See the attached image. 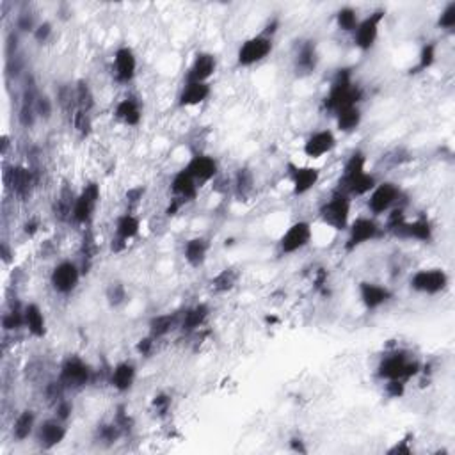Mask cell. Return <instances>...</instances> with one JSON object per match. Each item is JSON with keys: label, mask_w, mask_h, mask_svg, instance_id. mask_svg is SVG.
<instances>
[{"label": "cell", "mask_w": 455, "mask_h": 455, "mask_svg": "<svg viewBox=\"0 0 455 455\" xmlns=\"http://www.w3.org/2000/svg\"><path fill=\"white\" fill-rule=\"evenodd\" d=\"M375 185L377 178L366 171V155L361 150L352 151L345 162L336 190L347 194L349 197H361L368 196Z\"/></svg>", "instance_id": "6da1fadb"}, {"label": "cell", "mask_w": 455, "mask_h": 455, "mask_svg": "<svg viewBox=\"0 0 455 455\" xmlns=\"http://www.w3.org/2000/svg\"><path fill=\"white\" fill-rule=\"evenodd\" d=\"M363 100V89L352 80L351 68H340L331 80L329 93L324 98V109L331 114L345 107H354Z\"/></svg>", "instance_id": "7a4b0ae2"}, {"label": "cell", "mask_w": 455, "mask_h": 455, "mask_svg": "<svg viewBox=\"0 0 455 455\" xmlns=\"http://www.w3.org/2000/svg\"><path fill=\"white\" fill-rule=\"evenodd\" d=\"M423 372L422 363L412 359L407 351H393L380 359L377 366V377L383 380H407L415 379Z\"/></svg>", "instance_id": "3957f363"}, {"label": "cell", "mask_w": 455, "mask_h": 455, "mask_svg": "<svg viewBox=\"0 0 455 455\" xmlns=\"http://www.w3.org/2000/svg\"><path fill=\"white\" fill-rule=\"evenodd\" d=\"M351 208L352 197L334 189L329 199L326 203H322V207L319 208V217L324 224L333 228V230L345 231L349 228V224H351Z\"/></svg>", "instance_id": "277c9868"}, {"label": "cell", "mask_w": 455, "mask_h": 455, "mask_svg": "<svg viewBox=\"0 0 455 455\" xmlns=\"http://www.w3.org/2000/svg\"><path fill=\"white\" fill-rule=\"evenodd\" d=\"M273 48V36H267L265 33H260L256 34V36L248 38V40L239 47L237 65L242 66V68H249V66L258 65L263 59L269 57Z\"/></svg>", "instance_id": "5b68a950"}, {"label": "cell", "mask_w": 455, "mask_h": 455, "mask_svg": "<svg viewBox=\"0 0 455 455\" xmlns=\"http://www.w3.org/2000/svg\"><path fill=\"white\" fill-rule=\"evenodd\" d=\"M93 379V370L80 356H68L62 361L59 380L66 390H82Z\"/></svg>", "instance_id": "8992f818"}, {"label": "cell", "mask_w": 455, "mask_h": 455, "mask_svg": "<svg viewBox=\"0 0 455 455\" xmlns=\"http://www.w3.org/2000/svg\"><path fill=\"white\" fill-rule=\"evenodd\" d=\"M102 199V190L97 182H89L84 185V189L77 194L75 207H73L72 221L80 226H89L93 221V215L97 212Z\"/></svg>", "instance_id": "52a82bcc"}, {"label": "cell", "mask_w": 455, "mask_h": 455, "mask_svg": "<svg viewBox=\"0 0 455 455\" xmlns=\"http://www.w3.org/2000/svg\"><path fill=\"white\" fill-rule=\"evenodd\" d=\"M450 285V278L439 267H432V269H420L409 280V287L411 290L418 292V294L425 295H437L443 294Z\"/></svg>", "instance_id": "ba28073f"}, {"label": "cell", "mask_w": 455, "mask_h": 455, "mask_svg": "<svg viewBox=\"0 0 455 455\" xmlns=\"http://www.w3.org/2000/svg\"><path fill=\"white\" fill-rule=\"evenodd\" d=\"M402 197V190L397 183L393 182H383L377 183L373 187L372 192L368 194V210L372 212L373 217H379V215L388 214L391 208H395L398 204Z\"/></svg>", "instance_id": "9c48e42d"}, {"label": "cell", "mask_w": 455, "mask_h": 455, "mask_svg": "<svg viewBox=\"0 0 455 455\" xmlns=\"http://www.w3.org/2000/svg\"><path fill=\"white\" fill-rule=\"evenodd\" d=\"M349 235L345 241V251L352 253L361 246L375 241L380 235V226L373 217H358L349 224Z\"/></svg>", "instance_id": "30bf717a"}, {"label": "cell", "mask_w": 455, "mask_h": 455, "mask_svg": "<svg viewBox=\"0 0 455 455\" xmlns=\"http://www.w3.org/2000/svg\"><path fill=\"white\" fill-rule=\"evenodd\" d=\"M388 234L393 235L395 239H402V241H416L429 244V242L434 241V226L427 215H422V217L415 219V221H407L405 219L404 222L391 228Z\"/></svg>", "instance_id": "8fae6325"}, {"label": "cell", "mask_w": 455, "mask_h": 455, "mask_svg": "<svg viewBox=\"0 0 455 455\" xmlns=\"http://www.w3.org/2000/svg\"><path fill=\"white\" fill-rule=\"evenodd\" d=\"M386 18V11L384 9H375L373 13H370L366 18L359 20L358 27L354 31V45L361 52L372 50L375 45L377 38H379L380 23Z\"/></svg>", "instance_id": "7c38bea8"}, {"label": "cell", "mask_w": 455, "mask_h": 455, "mask_svg": "<svg viewBox=\"0 0 455 455\" xmlns=\"http://www.w3.org/2000/svg\"><path fill=\"white\" fill-rule=\"evenodd\" d=\"M313 239V228L308 221H297L290 224L287 231L280 237L278 248H280L281 255H294V253L301 251L306 246L312 242Z\"/></svg>", "instance_id": "4fadbf2b"}, {"label": "cell", "mask_w": 455, "mask_h": 455, "mask_svg": "<svg viewBox=\"0 0 455 455\" xmlns=\"http://www.w3.org/2000/svg\"><path fill=\"white\" fill-rule=\"evenodd\" d=\"M80 278H82V270H80L79 263L72 262V260H65V262L57 263L52 270L50 285L57 294L70 295L79 287Z\"/></svg>", "instance_id": "5bb4252c"}, {"label": "cell", "mask_w": 455, "mask_h": 455, "mask_svg": "<svg viewBox=\"0 0 455 455\" xmlns=\"http://www.w3.org/2000/svg\"><path fill=\"white\" fill-rule=\"evenodd\" d=\"M141 231V219L137 217L133 212H125L119 215L114 226V237L111 241V251L112 253H123L128 246L130 241L139 235Z\"/></svg>", "instance_id": "9a60e30c"}, {"label": "cell", "mask_w": 455, "mask_h": 455, "mask_svg": "<svg viewBox=\"0 0 455 455\" xmlns=\"http://www.w3.org/2000/svg\"><path fill=\"white\" fill-rule=\"evenodd\" d=\"M288 178L292 182V194L294 196H305L309 190L317 187L320 182V169L315 165H299L294 162L287 164Z\"/></svg>", "instance_id": "2e32d148"}, {"label": "cell", "mask_w": 455, "mask_h": 455, "mask_svg": "<svg viewBox=\"0 0 455 455\" xmlns=\"http://www.w3.org/2000/svg\"><path fill=\"white\" fill-rule=\"evenodd\" d=\"M4 180L11 187L15 196H18L22 201L29 199L34 185H36V176L26 165H11V168H8L4 172Z\"/></svg>", "instance_id": "e0dca14e"}, {"label": "cell", "mask_w": 455, "mask_h": 455, "mask_svg": "<svg viewBox=\"0 0 455 455\" xmlns=\"http://www.w3.org/2000/svg\"><path fill=\"white\" fill-rule=\"evenodd\" d=\"M112 73L118 84L132 82L137 75V55L130 47H119L114 52V59H112Z\"/></svg>", "instance_id": "ac0fdd59"}, {"label": "cell", "mask_w": 455, "mask_h": 455, "mask_svg": "<svg viewBox=\"0 0 455 455\" xmlns=\"http://www.w3.org/2000/svg\"><path fill=\"white\" fill-rule=\"evenodd\" d=\"M68 436V429H66V422L55 418H48L41 423L36 429V439L43 450H52V448L59 446L62 441Z\"/></svg>", "instance_id": "d6986e66"}, {"label": "cell", "mask_w": 455, "mask_h": 455, "mask_svg": "<svg viewBox=\"0 0 455 455\" xmlns=\"http://www.w3.org/2000/svg\"><path fill=\"white\" fill-rule=\"evenodd\" d=\"M185 169L189 171V175L196 180L197 185L203 187L204 183L212 182V180L219 175V162L215 160L212 155L194 153L192 157H190V160L187 162Z\"/></svg>", "instance_id": "ffe728a7"}, {"label": "cell", "mask_w": 455, "mask_h": 455, "mask_svg": "<svg viewBox=\"0 0 455 455\" xmlns=\"http://www.w3.org/2000/svg\"><path fill=\"white\" fill-rule=\"evenodd\" d=\"M336 148V136L333 130L324 128L319 132H313L302 144V153L312 160H319L324 155H329Z\"/></svg>", "instance_id": "44dd1931"}, {"label": "cell", "mask_w": 455, "mask_h": 455, "mask_svg": "<svg viewBox=\"0 0 455 455\" xmlns=\"http://www.w3.org/2000/svg\"><path fill=\"white\" fill-rule=\"evenodd\" d=\"M359 290V299H361L363 306H365L368 312H373V309H379L380 306H384L386 302H390L393 299V292L388 287L379 283H373V281H361L358 285Z\"/></svg>", "instance_id": "7402d4cb"}, {"label": "cell", "mask_w": 455, "mask_h": 455, "mask_svg": "<svg viewBox=\"0 0 455 455\" xmlns=\"http://www.w3.org/2000/svg\"><path fill=\"white\" fill-rule=\"evenodd\" d=\"M217 59L210 52H197L185 75V82H208L215 75Z\"/></svg>", "instance_id": "603a6c76"}, {"label": "cell", "mask_w": 455, "mask_h": 455, "mask_svg": "<svg viewBox=\"0 0 455 455\" xmlns=\"http://www.w3.org/2000/svg\"><path fill=\"white\" fill-rule=\"evenodd\" d=\"M169 190L172 194V199L180 201L182 204L190 203V201L196 199L197 190H199V185L196 183V180L189 175L185 168L180 169L171 180V185H169Z\"/></svg>", "instance_id": "cb8c5ba5"}, {"label": "cell", "mask_w": 455, "mask_h": 455, "mask_svg": "<svg viewBox=\"0 0 455 455\" xmlns=\"http://www.w3.org/2000/svg\"><path fill=\"white\" fill-rule=\"evenodd\" d=\"M212 86L208 82H185L178 94V107L189 109L204 104L210 98Z\"/></svg>", "instance_id": "d4e9b609"}, {"label": "cell", "mask_w": 455, "mask_h": 455, "mask_svg": "<svg viewBox=\"0 0 455 455\" xmlns=\"http://www.w3.org/2000/svg\"><path fill=\"white\" fill-rule=\"evenodd\" d=\"M319 48L313 40L302 41L295 54V72L299 75H312L319 66Z\"/></svg>", "instance_id": "484cf974"}, {"label": "cell", "mask_w": 455, "mask_h": 455, "mask_svg": "<svg viewBox=\"0 0 455 455\" xmlns=\"http://www.w3.org/2000/svg\"><path fill=\"white\" fill-rule=\"evenodd\" d=\"M137 377V368L133 363L121 361L111 370V377H109V384L114 388L119 393H126L133 388Z\"/></svg>", "instance_id": "4316f807"}, {"label": "cell", "mask_w": 455, "mask_h": 455, "mask_svg": "<svg viewBox=\"0 0 455 455\" xmlns=\"http://www.w3.org/2000/svg\"><path fill=\"white\" fill-rule=\"evenodd\" d=\"M38 97H40V93H38L36 89V84H34V80L31 79V82H27L26 87H23L22 105H20V114H18L20 123H22V126H26V128H31V126L36 123Z\"/></svg>", "instance_id": "83f0119b"}, {"label": "cell", "mask_w": 455, "mask_h": 455, "mask_svg": "<svg viewBox=\"0 0 455 455\" xmlns=\"http://www.w3.org/2000/svg\"><path fill=\"white\" fill-rule=\"evenodd\" d=\"M114 116L126 126H137L143 121V109L137 98L126 97L116 105Z\"/></svg>", "instance_id": "f1b7e54d"}, {"label": "cell", "mask_w": 455, "mask_h": 455, "mask_svg": "<svg viewBox=\"0 0 455 455\" xmlns=\"http://www.w3.org/2000/svg\"><path fill=\"white\" fill-rule=\"evenodd\" d=\"M208 251H210V241H208L207 237H194L185 242L183 258H185V262L189 263L190 267L197 269V267H201L204 263Z\"/></svg>", "instance_id": "f546056e"}, {"label": "cell", "mask_w": 455, "mask_h": 455, "mask_svg": "<svg viewBox=\"0 0 455 455\" xmlns=\"http://www.w3.org/2000/svg\"><path fill=\"white\" fill-rule=\"evenodd\" d=\"M98 255V242L97 237H94V231L91 228H87L82 235V241H80V249H79V256H80V270L84 274H89L91 267H93L94 258Z\"/></svg>", "instance_id": "4dcf8cb0"}, {"label": "cell", "mask_w": 455, "mask_h": 455, "mask_svg": "<svg viewBox=\"0 0 455 455\" xmlns=\"http://www.w3.org/2000/svg\"><path fill=\"white\" fill-rule=\"evenodd\" d=\"M23 313H26V327L31 336H47V319H45L43 309H41L36 302H29V305L23 308Z\"/></svg>", "instance_id": "1f68e13d"}, {"label": "cell", "mask_w": 455, "mask_h": 455, "mask_svg": "<svg viewBox=\"0 0 455 455\" xmlns=\"http://www.w3.org/2000/svg\"><path fill=\"white\" fill-rule=\"evenodd\" d=\"M180 324H182L180 313H164V315L153 317L148 324V329H150V336L160 340V338L168 336L172 329L180 327Z\"/></svg>", "instance_id": "d6a6232c"}, {"label": "cell", "mask_w": 455, "mask_h": 455, "mask_svg": "<svg viewBox=\"0 0 455 455\" xmlns=\"http://www.w3.org/2000/svg\"><path fill=\"white\" fill-rule=\"evenodd\" d=\"M208 315H210V308H208L207 305H203V302H199V305L192 306V308H189L185 313H183L180 329L187 334L194 333V331L201 329V327L204 326Z\"/></svg>", "instance_id": "836d02e7"}, {"label": "cell", "mask_w": 455, "mask_h": 455, "mask_svg": "<svg viewBox=\"0 0 455 455\" xmlns=\"http://www.w3.org/2000/svg\"><path fill=\"white\" fill-rule=\"evenodd\" d=\"M334 119H336V128L340 130L341 133H352L359 128V125H361L363 121L361 109H359V105L345 107L334 114Z\"/></svg>", "instance_id": "e575fe53"}, {"label": "cell", "mask_w": 455, "mask_h": 455, "mask_svg": "<svg viewBox=\"0 0 455 455\" xmlns=\"http://www.w3.org/2000/svg\"><path fill=\"white\" fill-rule=\"evenodd\" d=\"M36 430V412L33 409H23L13 423V436L16 441H26Z\"/></svg>", "instance_id": "d590c367"}, {"label": "cell", "mask_w": 455, "mask_h": 455, "mask_svg": "<svg viewBox=\"0 0 455 455\" xmlns=\"http://www.w3.org/2000/svg\"><path fill=\"white\" fill-rule=\"evenodd\" d=\"M234 189L239 199L248 201V197L251 196L253 190H255V176H253L251 169L248 168L239 169L234 180Z\"/></svg>", "instance_id": "8d00e7d4"}, {"label": "cell", "mask_w": 455, "mask_h": 455, "mask_svg": "<svg viewBox=\"0 0 455 455\" xmlns=\"http://www.w3.org/2000/svg\"><path fill=\"white\" fill-rule=\"evenodd\" d=\"M239 270L234 269V267H228V269L221 270L214 280L210 281V287L215 294H226V292L234 290L235 285L239 281Z\"/></svg>", "instance_id": "74e56055"}, {"label": "cell", "mask_w": 455, "mask_h": 455, "mask_svg": "<svg viewBox=\"0 0 455 455\" xmlns=\"http://www.w3.org/2000/svg\"><path fill=\"white\" fill-rule=\"evenodd\" d=\"M75 97H77V111L82 112H93L97 100H94V93L91 89L89 82L84 79L77 80L75 82Z\"/></svg>", "instance_id": "f35d334b"}, {"label": "cell", "mask_w": 455, "mask_h": 455, "mask_svg": "<svg viewBox=\"0 0 455 455\" xmlns=\"http://www.w3.org/2000/svg\"><path fill=\"white\" fill-rule=\"evenodd\" d=\"M75 199H77V196L68 189V187H65V189L61 190V194H59L57 201H55V207H54L55 217H57L59 221H62V222L72 221Z\"/></svg>", "instance_id": "ab89813d"}, {"label": "cell", "mask_w": 455, "mask_h": 455, "mask_svg": "<svg viewBox=\"0 0 455 455\" xmlns=\"http://www.w3.org/2000/svg\"><path fill=\"white\" fill-rule=\"evenodd\" d=\"M436 57H437V45L434 43V41H429V43H425L422 47V50H420L418 54V61H416V65L412 66L409 72L411 73L427 72L429 68H432V65L436 62Z\"/></svg>", "instance_id": "60d3db41"}, {"label": "cell", "mask_w": 455, "mask_h": 455, "mask_svg": "<svg viewBox=\"0 0 455 455\" xmlns=\"http://www.w3.org/2000/svg\"><path fill=\"white\" fill-rule=\"evenodd\" d=\"M57 104L62 109L65 114H68L73 119L77 112V97H75V86H61L57 91Z\"/></svg>", "instance_id": "b9f144b4"}, {"label": "cell", "mask_w": 455, "mask_h": 455, "mask_svg": "<svg viewBox=\"0 0 455 455\" xmlns=\"http://www.w3.org/2000/svg\"><path fill=\"white\" fill-rule=\"evenodd\" d=\"M358 23H359V16L354 8L345 6V8H341L340 11L336 13V26L338 29L344 31V33H354Z\"/></svg>", "instance_id": "7bdbcfd3"}, {"label": "cell", "mask_w": 455, "mask_h": 455, "mask_svg": "<svg viewBox=\"0 0 455 455\" xmlns=\"http://www.w3.org/2000/svg\"><path fill=\"white\" fill-rule=\"evenodd\" d=\"M123 434L125 432H123V429L114 422V420H112L111 423H102V425H98L97 429V437L105 444L116 443Z\"/></svg>", "instance_id": "ee69618b"}, {"label": "cell", "mask_w": 455, "mask_h": 455, "mask_svg": "<svg viewBox=\"0 0 455 455\" xmlns=\"http://www.w3.org/2000/svg\"><path fill=\"white\" fill-rule=\"evenodd\" d=\"M2 327H4V331H8V333H13V331H18L22 329V327H26V313H23V309L15 308L6 313V315L2 317Z\"/></svg>", "instance_id": "f6af8a7d"}, {"label": "cell", "mask_w": 455, "mask_h": 455, "mask_svg": "<svg viewBox=\"0 0 455 455\" xmlns=\"http://www.w3.org/2000/svg\"><path fill=\"white\" fill-rule=\"evenodd\" d=\"M73 126L79 132L80 137H89L91 132H93V119H91L89 112L77 111L75 116H73Z\"/></svg>", "instance_id": "bcb514c9"}, {"label": "cell", "mask_w": 455, "mask_h": 455, "mask_svg": "<svg viewBox=\"0 0 455 455\" xmlns=\"http://www.w3.org/2000/svg\"><path fill=\"white\" fill-rule=\"evenodd\" d=\"M126 301V288L125 285L116 281V283H111L107 288V302L112 306V308H118L123 302Z\"/></svg>", "instance_id": "7dc6e473"}, {"label": "cell", "mask_w": 455, "mask_h": 455, "mask_svg": "<svg viewBox=\"0 0 455 455\" xmlns=\"http://www.w3.org/2000/svg\"><path fill=\"white\" fill-rule=\"evenodd\" d=\"M437 27L444 31H454L455 27V2H450V4L444 6L443 11L439 13V18H437Z\"/></svg>", "instance_id": "c3c4849f"}, {"label": "cell", "mask_w": 455, "mask_h": 455, "mask_svg": "<svg viewBox=\"0 0 455 455\" xmlns=\"http://www.w3.org/2000/svg\"><path fill=\"white\" fill-rule=\"evenodd\" d=\"M36 114L41 119H50L54 114V102L47 94H40L36 100Z\"/></svg>", "instance_id": "681fc988"}, {"label": "cell", "mask_w": 455, "mask_h": 455, "mask_svg": "<svg viewBox=\"0 0 455 455\" xmlns=\"http://www.w3.org/2000/svg\"><path fill=\"white\" fill-rule=\"evenodd\" d=\"M171 397L168 393H158L151 400V407H153V411L158 416H165L169 412V409H171Z\"/></svg>", "instance_id": "f907efd6"}, {"label": "cell", "mask_w": 455, "mask_h": 455, "mask_svg": "<svg viewBox=\"0 0 455 455\" xmlns=\"http://www.w3.org/2000/svg\"><path fill=\"white\" fill-rule=\"evenodd\" d=\"M411 454H412V434H407L404 439L397 441V443L388 450V455H411Z\"/></svg>", "instance_id": "816d5d0a"}, {"label": "cell", "mask_w": 455, "mask_h": 455, "mask_svg": "<svg viewBox=\"0 0 455 455\" xmlns=\"http://www.w3.org/2000/svg\"><path fill=\"white\" fill-rule=\"evenodd\" d=\"M52 33H54V27H52V23L50 22H41V23H38V26H36V29H34L33 36H34V40H36V43L43 45V43H47L48 40H50Z\"/></svg>", "instance_id": "f5cc1de1"}, {"label": "cell", "mask_w": 455, "mask_h": 455, "mask_svg": "<svg viewBox=\"0 0 455 455\" xmlns=\"http://www.w3.org/2000/svg\"><path fill=\"white\" fill-rule=\"evenodd\" d=\"M114 422L121 427L123 432H128L133 425V420L130 418V415H128V411H126L125 405H118V409H116V415H114Z\"/></svg>", "instance_id": "db71d44e"}, {"label": "cell", "mask_w": 455, "mask_h": 455, "mask_svg": "<svg viewBox=\"0 0 455 455\" xmlns=\"http://www.w3.org/2000/svg\"><path fill=\"white\" fill-rule=\"evenodd\" d=\"M72 412L73 404L70 400H66V398H61V400L55 404V416H57L59 420H62V422H68V420L72 418Z\"/></svg>", "instance_id": "11a10c76"}, {"label": "cell", "mask_w": 455, "mask_h": 455, "mask_svg": "<svg viewBox=\"0 0 455 455\" xmlns=\"http://www.w3.org/2000/svg\"><path fill=\"white\" fill-rule=\"evenodd\" d=\"M155 341H157V340H155L153 336H150V334H148V336H144V338H141V340L137 341V345H136L137 354L143 356V358H148V356H150L151 352H153Z\"/></svg>", "instance_id": "9f6ffc18"}, {"label": "cell", "mask_w": 455, "mask_h": 455, "mask_svg": "<svg viewBox=\"0 0 455 455\" xmlns=\"http://www.w3.org/2000/svg\"><path fill=\"white\" fill-rule=\"evenodd\" d=\"M386 393L391 398H400L405 393V383H402V380H386Z\"/></svg>", "instance_id": "6f0895ef"}, {"label": "cell", "mask_w": 455, "mask_h": 455, "mask_svg": "<svg viewBox=\"0 0 455 455\" xmlns=\"http://www.w3.org/2000/svg\"><path fill=\"white\" fill-rule=\"evenodd\" d=\"M144 187H133V189H130L128 192H126V203L130 204V207H137V204L141 203V199H143L144 196Z\"/></svg>", "instance_id": "680465c9"}, {"label": "cell", "mask_w": 455, "mask_h": 455, "mask_svg": "<svg viewBox=\"0 0 455 455\" xmlns=\"http://www.w3.org/2000/svg\"><path fill=\"white\" fill-rule=\"evenodd\" d=\"M313 285H315V288L319 292H326V287H327V270L324 269V267H320L319 270L315 273V276H313Z\"/></svg>", "instance_id": "91938a15"}, {"label": "cell", "mask_w": 455, "mask_h": 455, "mask_svg": "<svg viewBox=\"0 0 455 455\" xmlns=\"http://www.w3.org/2000/svg\"><path fill=\"white\" fill-rule=\"evenodd\" d=\"M16 26H18V29L23 31V33H27V31L34 33V29H36L33 16H29V15H20L18 16V22H16Z\"/></svg>", "instance_id": "94428289"}, {"label": "cell", "mask_w": 455, "mask_h": 455, "mask_svg": "<svg viewBox=\"0 0 455 455\" xmlns=\"http://www.w3.org/2000/svg\"><path fill=\"white\" fill-rule=\"evenodd\" d=\"M290 450L295 451V454H308V448H306L305 439L297 436L290 439Z\"/></svg>", "instance_id": "6125c7cd"}, {"label": "cell", "mask_w": 455, "mask_h": 455, "mask_svg": "<svg viewBox=\"0 0 455 455\" xmlns=\"http://www.w3.org/2000/svg\"><path fill=\"white\" fill-rule=\"evenodd\" d=\"M38 230H40V222H38L36 219H29V221L23 224V231H26V235H29V237H34V235L38 234Z\"/></svg>", "instance_id": "be15d7a7"}, {"label": "cell", "mask_w": 455, "mask_h": 455, "mask_svg": "<svg viewBox=\"0 0 455 455\" xmlns=\"http://www.w3.org/2000/svg\"><path fill=\"white\" fill-rule=\"evenodd\" d=\"M265 322L273 326V324H278V322H280V320H278L276 317H269V315H267V317H265Z\"/></svg>", "instance_id": "e7e4bbea"}]
</instances>
